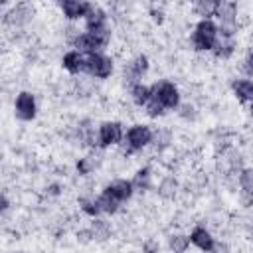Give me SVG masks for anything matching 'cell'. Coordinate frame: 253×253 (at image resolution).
I'll return each instance as SVG.
<instances>
[{"label": "cell", "mask_w": 253, "mask_h": 253, "mask_svg": "<svg viewBox=\"0 0 253 253\" xmlns=\"http://www.w3.org/2000/svg\"><path fill=\"white\" fill-rule=\"evenodd\" d=\"M111 40V32L107 28L103 30H97V32H87V34H81L75 38V47L79 53H87V55H93V53H99L101 47H105Z\"/></svg>", "instance_id": "cell-1"}, {"label": "cell", "mask_w": 253, "mask_h": 253, "mask_svg": "<svg viewBox=\"0 0 253 253\" xmlns=\"http://www.w3.org/2000/svg\"><path fill=\"white\" fill-rule=\"evenodd\" d=\"M61 8L65 12L67 18L75 20V18H81V16H87L91 4H85V2H73V0H67V2H61Z\"/></svg>", "instance_id": "cell-10"}, {"label": "cell", "mask_w": 253, "mask_h": 253, "mask_svg": "<svg viewBox=\"0 0 253 253\" xmlns=\"http://www.w3.org/2000/svg\"><path fill=\"white\" fill-rule=\"evenodd\" d=\"M148 178H150V170H148V168L138 170V172H136V178H134V186L140 188V190L148 188Z\"/></svg>", "instance_id": "cell-20"}, {"label": "cell", "mask_w": 253, "mask_h": 253, "mask_svg": "<svg viewBox=\"0 0 253 253\" xmlns=\"http://www.w3.org/2000/svg\"><path fill=\"white\" fill-rule=\"evenodd\" d=\"M130 93H132V101L136 105H146L150 101V89L146 85H142V83H134Z\"/></svg>", "instance_id": "cell-16"}, {"label": "cell", "mask_w": 253, "mask_h": 253, "mask_svg": "<svg viewBox=\"0 0 253 253\" xmlns=\"http://www.w3.org/2000/svg\"><path fill=\"white\" fill-rule=\"evenodd\" d=\"M146 69H148V59H146L144 55H138V57H134V59L128 63V67H125V75H126L130 81H134V79H138Z\"/></svg>", "instance_id": "cell-11"}, {"label": "cell", "mask_w": 253, "mask_h": 253, "mask_svg": "<svg viewBox=\"0 0 253 253\" xmlns=\"http://www.w3.org/2000/svg\"><path fill=\"white\" fill-rule=\"evenodd\" d=\"M190 241H192L196 247H200L202 251H206V253H211V251L215 249L213 237H211L210 231L204 229V227H196V229L192 231V235H190Z\"/></svg>", "instance_id": "cell-8"}, {"label": "cell", "mask_w": 253, "mask_h": 253, "mask_svg": "<svg viewBox=\"0 0 253 253\" xmlns=\"http://www.w3.org/2000/svg\"><path fill=\"white\" fill-rule=\"evenodd\" d=\"M81 208H83V211L89 213V215H97V213L101 211L95 200H83V202H81Z\"/></svg>", "instance_id": "cell-22"}, {"label": "cell", "mask_w": 253, "mask_h": 253, "mask_svg": "<svg viewBox=\"0 0 253 253\" xmlns=\"http://www.w3.org/2000/svg\"><path fill=\"white\" fill-rule=\"evenodd\" d=\"M233 91L241 101H251L253 103V83L251 81H245V79L235 81L233 83Z\"/></svg>", "instance_id": "cell-14"}, {"label": "cell", "mask_w": 253, "mask_h": 253, "mask_svg": "<svg viewBox=\"0 0 253 253\" xmlns=\"http://www.w3.org/2000/svg\"><path fill=\"white\" fill-rule=\"evenodd\" d=\"M63 67L71 73H77L81 69H85V57L75 49V51H69L63 55Z\"/></svg>", "instance_id": "cell-13"}, {"label": "cell", "mask_w": 253, "mask_h": 253, "mask_svg": "<svg viewBox=\"0 0 253 253\" xmlns=\"http://www.w3.org/2000/svg\"><path fill=\"white\" fill-rule=\"evenodd\" d=\"M121 136H123V130H121L119 123H103L99 128V144L101 146L117 144L121 140Z\"/></svg>", "instance_id": "cell-7"}, {"label": "cell", "mask_w": 253, "mask_h": 253, "mask_svg": "<svg viewBox=\"0 0 253 253\" xmlns=\"http://www.w3.org/2000/svg\"><path fill=\"white\" fill-rule=\"evenodd\" d=\"M85 18H87V30L89 32H97V30H103L105 28V12L101 8L91 6Z\"/></svg>", "instance_id": "cell-12"}, {"label": "cell", "mask_w": 253, "mask_h": 253, "mask_svg": "<svg viewBox=\"0 0 253 253\" xmlns=\"http://www.w3.org/2000/svg\"><path fill=\"white\" fill-rule=\"evenodd\" d=\"M16 115L22 121H32L36 117V101H34L32 93L22 91L18 95V99H16Z\"/></svg>", "instance_id": "cell-6"}, {"label": "cell", "mask_w": 253, "mask_h": 253, "mask_svg": "<svg viewBox=\"0 0 253 253\" xmlns=\"http://www.w3.org/2000/svg\"><path fill=\"white\" fill-rule=\"evenodd\" d=\"M103 192H107V194L113 196L115 200L123 202V200H126V198L132 196V182H128V180H115V182L109 184Z\"/></svg>", "instance_id": "cell-9"}, {"label": "cell", "mask_w": 253, "mask_h": 253, "mask_svg": "<svg viewBox=\"0 0 253 253\" xmlns=\"http://www.w3.org/2000/svg\"><path fill=\"white\" fill-rule=\"evenodd\" d=\"M170 247H172L174 253H184L186 247H188V237H184V235H174V237L170 239Z\"/></svg>", "instance_id": "cell-18"}, {"label": "cell", "mask_w": 253, "mask_h": 253, "mask_svg": "<svg viewBox=\"0 0 253 253\" xmlns=\"http://www.w3.org/2000/svg\"><path fill=\"white\" fill-rule=\"evenodd\" d=\"M239 184L245 192H253V168L249 170H243L241 176H239Z\"/></svg>", "instance_id": "cell-19"}, {"label": "cell", "mask_w": 253, "mask_h": 253, "mask_svg": "<svg viewBox=\"0 0 253 253\" xmlns=\"http://www.w3.org/2000/svg\"><path fill=\"white\" fill-rule=\"evenodd\" d=\"M217 42V28L211 20H202L194 32V45L196 49H213Z\"/></svg>", "instance_id": "cell-3"}, {"label": "cell", "mask_w": 253, "mask_h": 253, "mask_svg": "<svg viewBox=\"0 0 253 253\" xmlns=\"http://www.w3.org/2000/svg\"><path fill=\"white\" fill-rule=\"evenodd\" d=\"M196 8H198V12H200L202 16H210V14H213V12H215L217 2H200Z\"/></svg>", "instance_id": "cell-21"}, {"label": "cell", "mask_w": 253, "mask_h": 253, "mask_svg": "<svg viewBox=\"0 0 253 253\" xmlns=\"http://www.w3.org/2000/svg\"><path fill=\"white\" fill-rule=\"evenodd\" d=\"M150 101L158 103L162 109H174L180 103V95L174 83L170 81H160L150 89Z\"/></svg>", "instance_id": "cell-2"}, {"label": "cell", "mask_w": 253, "mask_h": 253, "mask_svg": "<svg viewBox=\"0 0 253 253\" xmlns=\"http://www.w3.org/2000/svg\"><path fill=\"white\" fill-rule=\"evenodd\" d=\"M251 115H253V103H251Z\"/></svg>", "instance_id": "cell-26"}, {"label": "cell", "mask_w": 253, "mask_h": 253, "mask_svg": "<svg viewBox=\"0 0 253 253\" xmlns=\"http://www.w3.org/2000/svg\"><path fill=\"white\" fill-rule=\"evenodd\" d=\"M95 202H97L99 210H101V211H107V213L117 211V210H119V204H121L119 200H115V198H113V196H109L107 192H103V194H101V196H99Z\"/></svg>", "instance_id": "cell-15"}, {"label": "cell", "mask_w": 253, "mask_h": 253, "mask_svg": "<svg viewBox=\"0 0 253 253\" xmlns=\"http://www.w3.org/2000/svg\"><path fill=\"white\" fill-rule=\"evenodd\" d=\"M245 71H247L249 75H253V53H249L247 59H245Z\"/></svg>", "instance_id": "cell-24"}, {"label": "cell", "mask_w": 253, "mask_h": 253, "mask_svg": "<svg viewBox=\"0 0 253 253\" xmlns=\"http://www.w3.org/2000/svg\"><path fill=\"white\" fill-rule=\"evenodd\" d=\"M85 69H87L91 75L105 79V77H109V75L113 73V61H111V57H107V55H103V53H93V55H87V59H85Z\"/></svg>", "instance_id": "cell-4"}, {"label": "cell", "mask_w": 253, "mask_h": 253, "mask_svg": "<svg viewBox=\"0 0 253 253\" xmlns=\"http://www.w3.org/2000/svg\"><path fill=\"white\" fill-rule=\"evenodd\" d=\"M150 138H152V132L144 125H134L126 132V140H128V148L130 150H140L142 146H146L150 142Z\"/></svg>", "instance_id": "cell-5"}, {"label": "cell", "mask_w": 253, "mask_h": 253, "mask_svg": "<svg viewBox=\"0 0 253 253\" xmlns=\"http://www.w3.org/2000/svg\"><path fill=\"white\" fill-rule=\"evenodd\" d=\"M213 49H215V55H219V57H227V55L233 51V42H231L229 38H221L219 42H215Z\"/></svg>", "instance_id": "cell-17"}, {"label": "cell", "mask_w": 253, "mask_h": 253, "mask_svg": "<svg viewBox=\"0 0 253 253\" xmlns=\"http://www.w3.org/2000/svg\"><path fill=\"white\" fill-rule=\"evenodd\" d=\"M93 233H95V237H107V233H109V227L103 223V221H95V227H93Z\"/></svg>", "instance_id": "cell-23"}, {"label": "cell", "mask_w": 253, "mask_h": 253, "mask_svg": "<svg viewBox=\"0 0 253 253\" xmlns=\"http://www.w3.org/2000/svg\"><path fill=\"white\" fill-rule=\"evenodd\" d=\"M144 249H146V251H148V253H154V251H156V249H158V245H156V243H152V241H150V243H146V245H144Z\"/></svg>", "instance_id": "cell-25"}]
</instances>
